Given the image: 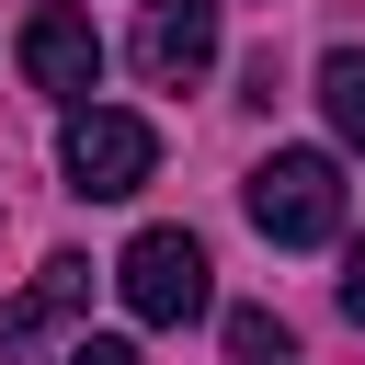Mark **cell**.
Segmentation results:
<instances>
[{"instance_id":"cell-6","label":"cell","mask_w":365,"mask_h":365,"mask_svg":"<svg viewBox=\"0 0 365 365\" xmlns=\"http://www.w3.org/2000/svg\"><path fill=\"white\" fill-rule=\"evenodd\" d=\"M319 114H331L342 148H365V46H331L319 57Z\"/></svg>"},{"instance_id":"cell-2","label":"cell","mask_w":365,"mask_h":365,"mask_svg":"<svg viewBox=\"0 0 365 365\" xmlns=\"http://www.w3.org/2000/svg\"><path fill=\"white\" fill-rule=\"evenodd\" d=\"M114 297H125V319L182 331V319H205L217 262H205V240H194V228H137V240H125V262H114Z\"/></svg>"},{"instance_id":"cell-3","label":"cell","mask_w":365,"mask_h":365,"mask_svg":"<svg viewBox=\"0 0 365 365\" xmlns=\"http://www.w3.org/2000/svg\"><path fill=\"white\" fill-rule=\"evenodd\" d=\"M57 160H68V194L114 205V194H137V182L160 171V125H148V114H114V103H80L68 137H57Z\"/></svg>"},{"instance_id":"cell-7","label":"cell","mask_w":365,"mask_h":365,"mask_svg":"<svg viewBox=\"0 0 365 365\" xmlns=\"http://www.w3.org/2000/svg\"><path fill=\"white\" fill-rule=\"evenodd\" d=\"M228 365H297V331L274 308H228Z\"/></svg>"},{"instance_id":"cell-1","label":"cell","mask_w":365,"mask_h":365,"mask_svg":"<svg viewBox=\"0 0 365 365\" xmlns=\"http://www.w3.org/2000/svg\"><path fill=\"white\" fill-rule=\"evenodd\" d=\"M240 205L274 251H319V240H342V160L331 148H274V160H251Z\"/></svg>"},{"instance_id":"cell-4","label":"cell","mask_w":365,"mask_h":365,"mask_svg":"<svg viewBox=\"0 0 365 365\" xmlns=\"http://www.w3.org/2000/svg\"><path fill=\"white\" fill-rule=\"evenodd\" d=\"M217 68V0H148L137 11V80L148 91H194Z\"/></svg>"},{"instance_id":"cell-8","label":"cell","mask_w":365,"mask_h":365,"mask_svg":"<svg viewBox=\"0 0 365 365\" xmlns=\"http://www.w3.org/2000/svg\"><path fill=\"white\" fill-rule=\"evenodd\" d=\"M342 319H354V331H365V240H354V251H342Z\"/></svg>"},{"instance_id":"cell-9","label":"cell","mask_w":365,"mask_h":365,"mask_svg":"<svg viewBox=\"0 0 365 365\" xmlns=\"http://www.w3.org/2000/svg\"><path fill=\"white\" fill-rule=\"evenodd\" d=\"M57 365H137V342H103V331H91V342H68Z\"/></svg>"},{"instance_id":"cell-5","label":"cell","mask_w":365,"mask_h":365,"mask_svg":"<svg viewBox=\"0 0 365 365\" xmlns=\"http://www.w3.org/2000/svg\"><path fill=\"white\" fill-rule=\"evenodd\" d=\"M23 80L57 91V103L80 114L91 80H103V34H91V11H34V23H23Z\"/></svg>"}]
</instances>
